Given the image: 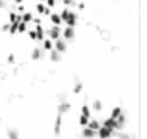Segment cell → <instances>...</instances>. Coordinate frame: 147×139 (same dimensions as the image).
I'll use <instances>...</instances> for the list:
<instances>
[{
  "label": "cell",
  "instance_id": "1",
  "mask_svg": "<svg viewBox=\"0 0 147 139\" xmlns=\"http://www.w3.org/2000/svg\"><path fill=\"white\" fill-rule=\"evenodd\" d=\"M110 135H111V134H110V131L108 130V128H107V127H103V128H101L100 130H99V136H100L101 139L109 138Z\"/></svg>",
  "mask_w": 147,
  "mask_h": 139
},
{
  "label": "cell",
  "instance_id": "2",
  "mask_svg": "<svg viewBox=\"0 0 147 139\" xmlns=\"http://www.w3.org/2000/svg\"><path fill=\"white\" fill-rule=\"evenodd\" d=\"M61 113L57 116L56 118V122H55V128H54V132L55 135H60V131H61V122H62V118H61Z\"/></svg>",
  "mask_w": 147,
  "mask_h": 139
},
{
  "label": "cell",
  "instance_id": "3",
  "mask_svg": "<svg viewBox=\"0 0 147 139\" xmlns=\"http://www.w3.org/2000/svg\"><path fill=\"white\" fill-rule=\"evenodd\" d=\"M75 19H76V16L73 12H70L69 14V18L66 19V24L69 25V27H73L75 25Z\"/></svg>",
  "mask_w": 147,
  "mask_h": 139
},
{
  "label": "cell",
  "instance_id": "4",
  "mask_svg": "<svg viewBox=\"0 0 147 139\" xmlns=\"http://www.w3.org/2000/svg\"><path fill=\"white\" fill-rule=\"evenodd\" d=\"M103 126H105V127H112V128H117L118 122L116 121L115 119L109 118L108 120H106V121H105V123H103Z\"/></svg>",
  "mask_w": 147,
  "mask_h": 139
},
{
  "label": "cell",
  "instance_id": "5",
  "mask_svg": "<svg viewBox=\"0 0 147 139\" xmlns=\"http://www.w3.org/2000/svg\"><path fill=\"white\" fill-rule=\"evenodd\" d=\"M36 38L39 39V41H42V39L44 38V30H43L41 25L36 26Z\"/></svg>",
  "mask_w": 147,
  "mask_h": 139
},
{
  "label": "cell",
  "instance_id": "6",
  "mask_svg": "<svg viewBox=\"0 0 147 139\" xmlns=\"http://www.w3.org/2000/svg\"><path fill=\"white\" fill-rule=\"evenodd\" d=\"M74 36V30H73L72 27H67V28L64 30V37L66 39H71L72 37Z\"/></svg>",
  "mask_w": 147,
  "mask_h": 139
},
{
  "label": "cell",
  "instance_id": "7",
  "mask_svg": "<svg viewBox=\"0 0 147 139\" xmlns=\"http://www.w3.org/2000/svg\"><path fill=\"white\" fill-rule=\"evenodd\" d=\"M55 47H56V51H57V52H64V51L66 49L65 44H64V43H63L62 41H56Z\"/></svg>",
  "mask_w": 147,
  "mask_h": 139
},
{
  "label": "cell",
  "instance_id": "8",
  "mask_svg": "<svg viewBox=\"0 0 147 139\" xmlns=\"http://www.w3.org/2000/svg\"><path fill=\"white\" fill-rule=\"evenodd\" d=\"M71 108V104L70 103H62L61 106L59 107V112L60 113H63V112H66V111L70 110Z\"/></svg>",
  "mask_w": 147,
  "mask_h": 139
},
{
  "label": "cell",
  "instance_id": "9",
  "mask_svg": "<svg viewBox=\"0 0 147 139\" xmlns=\"http://www.w3.org/2000/svg\"><path fill=\"white\" fill-rule=\"evenodd\" d=\"M51 60L53 61V62H59V61H61V55H60V53L57 51H53L51 53Z\"/></svg>",
  "mask_w": 147,
  "mask_h": 139
},
{
  "label": "cell",
  "instance_id": "10",
  "mask_svg": "<svg viewBox=\"0 0 147 139\" xmlns=\"http://www.w3.org/2000/svg\"><path fill=\"white\" fill-rule=\"evenodd\" d=\"M51 20H52V23L55 24L56 26H57V25H60L61 21H62V20H61V17L57 14H53V15H52V16H51Z\"/></svg>",
  "mask_w": 147,
  "mask_h": 139
},
{
  "label": "cell",
  "instance_id": "11",
  "mask_svg": "<svg viewBox=\"0 0 147 139\" xmlns=\"http://www.w3.org/2000/svg\"><path fill=\"white\" fill-rule=\"evenodd\" d=\"M94 135H96L94 134V130H92V129H90V128L84 129L83 130V136L84 137H87V138H91V137H93Z\"/></svg>",
  "mask_w": 147,
  "mask_h": 139
},
{
  "label": "cell",
  "instance_id": "12",
  "mask_svg": "<svg viewBox=\"0 0 147 139\" xmlns=\"http://www.w3.org/2000/svg\"><path fill=\"white\" fill-rule=\"evenodd\" d=\"M89 128L92 129V130H97V129H100L99 122L96 121V120H93V121H91L90 123H89Z\"/></svg>",
  "mask_w": 147,
  "mask_h": 139
},
{
  "label": "cell",
  "instance_id": "13",
  "mask_svg": "<svg viewBox=\"0 0 147 139\" xmlns=\"http://www.w3.org/2000/svg\"><path fill=\"white\" fill-rule=\"evenodd\" d=\"M21 19H23L24 23H28V21H30L33 19V15L30 14V12H26V14L21 17Z\"/></svg>",
  "mask_w": 147,
  "mask_h": 139
},
{
  "label": "cell",
  "instance_id": "14",
  "mask_svg": "<svg viewBox=\"0 0 147 139\" xmlns=\"http://www.w3.org/2000/svg\"><path fill=\"white\" fill-rule=\"evenodd\" d=\"M50 35L53 39H57L60 36V30H56V29H52L50 30Z\"/></svg>",
  "mask_w": 147,
  "mask_h": 139
},
{
  "label": "cell",
  "instance_id": "15",
  "mask_svg": "<svg viewBox=\"0 0 147 139\" xmlns=\"http://www.w3.org/2000/svg\"><path fill=\"white\" fill-rule=\"evenodd\" d=\"M69 14H70V11L67 10V9H64V10L62 11V14H61V20H64V21H66V19L69 18Z\"/></svg>",
  "mask_w": 147,
  "mask_h": 139
},
{
  "label": "cell",
  "instance_id": "16",
  "mask_svg": "<svg viewBox=\"0 0 147 139\" xmlns=\"http://www.w3.org/2000/svg\"><path fill=\"white\" fill-rule=\"evenodd\" d=\"M120 112H121V109H120V108H115L114 111H112V113H111V118H112V119H116L119 115H120Z\"/></svg>",
  "mask_w": 147,
  "mask_h": 139
},
{
  "label": "cell",
  "instance_id": "17",
  "mask_svg": "<svg viewBox=\"0 0 147 139\" xmlns=\"http://www.w3.org/2000/svg\"><path fill=\"white\" fill-rule=\"evenodd\" d=\"M8 137H9V139H18V135L15 130H10V129H9L8 130Z\"/></svg>",
  "mask_w": 147,
  "mask_h": 139
},
{
  "label": "cell",
  "instance_id": "18",
  "mask_svg": "<svg viewBox=\"0 0 147 139\" xmlns=\"http://www.w3.org/2000/svg\"><path fill=\"white\" fill-rule=\"evenodd\" d=\"M18 21H15V23H13L11 24V26L9 27V30H10V33L11 34H15L16 33V30H17V28H18Z\"/></svg>",
  "mask_w": 147,
  "mask_h": 139
},
{
  "label": "cell",
  "instance_id": "19",
  "mask_svg": "<svg viewBox=\"0 0 147 139\" xmlns=\"http://www.w3.org/2000/svg\"><path fill=\"white\" fill-rule=\"evenodd\" d=\"M39 55H41V51H39V48H35V49H34V52H33V55H32L33 60H35V61L38 60Z\"/></svg>",
  "mask_w": 147,
  "mask_h": 139
},
{
  "label": "cell",
  "instance_id": "20",
  "mask_svg": "<svg viewBox=\"0 0 147 139\" xmlns=\"http://www.w3.org/2000/svg\"><path fill=\"white\" fill-rule=\"evenodd\" d=\"M18 32H20V33H24L26 30V23H19L18 24V28H17Z\"/></svg>",
  "mask_w": 147,
  "mask_h": 139
},
{
  "label": "cell",
  "instance_id": "21",
  "mask_svg": "<svg viewBox=\"0 0 147 139\" xmlns=\"http://www.w3.org/2000/svg\"><path fill=\"white\" fill-rule=\"evenodd\" d=\"M82 113H83L84 117H87V118H89L90 117V111H89V108L87 106L82 107Z\"/></svg>",
  "mask_w": 147,
  "mask_h": 139
},
{
  "label": "cell",
  "instance_id": "22",
  "mask_svg": "<svg viewBox=\"0 0 147 139\" xmlns=\"http://www.w3.org/2000/svg\"><path fill=\"white\" fill-rule=\"evenodd\" d=\"M80 125L81 126L88 125V118H87V117H84V116H81L80 117Z\"/></svg>",
  "mask_w": 147,
  "mask_h": 139
},
{
  "label": "cell",
  "instance_id": "23",
  "mask_svg": "<svg viewBox=\"0 0 147 139\" xmlns=\"http://www.w3.org/2000/svg\"><path fill=\"white\" fill-rule=\"evenodd\" d=\"M44 48L45 49H52V42L46 39V41L44 42Z\"/></svg>",
  "mask_w": 147,
  "mask_h": 139
},
{
  "label": "cell",
  "instance_id": "24",
  "mask_svg": "<svg viewBox=\"0 0 147 139\" xmlns=\"http://www.w3.org/2000/svg\"><path fill=\"white\" fill-rule=\"evenodd\" d=\"M16 18H17L16 15H15L14 12H10V15H9V20H10V23H11V24L16 21Z\"/></svg>",
  "mask_w": 147,
  "mask_h": 139
},
{
  "label": "cell",
  "instance_id": "25",
  "mask_svg": "<svg viewBox=\"0 0 147 139\" xmlns=\"http://www.w3.org/2000/svg\"><path fill=\"white\" fill-rule=\"evenodd\" d=\"M93 108H94L96 110L99 111V110L101 109V102H100V101H96V102L93 103Z\"/></svg>",
  "mask_w": 147,
  "mask_h": 139
},
{
  "label": "cell",
  "instance_id": "26",
  "mask_svg": "<svg viewBox=\"0 0 147 139\" xmlns=\"http://www.w3.org/2000/svg\"><path fill=\"white\" fill-rule=\"evenodd\" d=\"M117 118H118V123H119V125H124V121H125V117L124 116H122V115H119L118 117H117Z\"/></svg>",
  "mask_w": 147,
  "mask_h": 139
},
{
  "label": "cell",
  "instance_id": "27",
  "mask_svg": "<svg viewBox=\"0 0 147 139\" xmlns=\"http://www.w3.org/2000/svg\"><path fill=\"white\" fill-rule=\"evenodd\" d=\"M44 9H45V7H44V5H43V4L37 5V11H38V12L43 14V12H44Z\"/></svg>",
  "mask_w": 147,
  "mask_h": 139
},
{
  "label": "cell",
  "instance_id": "28",
  "mask_svg": "<svg viewBox=\"0 0 147 139\" xmlns=\"http://www.w3.org/2000/svg\"><path fill=\"white\" fill-rule=\"evenodd\" d=\"M81 89H82V84H78L74 88V90H73V91H74V93H79V92L81 91Z\"/></svg>",
  "mask_w": 147,
  "mask_h": 139
},
{
  "label": "cell",
  "instance_id": "29",
  "mask_svg": "<svg viewBox=\"0 0 147 139\" xmlns=\"http://www.w3.org/2000/svg\"><path fill=\"white\" fill-rule=\"evenodd\" d=\"M29 36L32 39H36V32H34V30H32V32H29Z\"/></svg>",
  "mask_w": 147,
  "mask_h": 139
},
{
  "label": "cell",
  "instance_id": "30",
  "mask_svg": "<svg viewBox=\"0 0 147 139\" xmlns=\"http://www.w3.org/2000/svg\"><path fill=\"white\" fill-rule=\"evenodd\" d=\"M47 1V4L50 7H54V5H55V0H46Z\"/></svg>",
  "mask_w": 147,
  "mask_h": 139
},
{
  "label": "cell",
  "instance_id": "31",
  "mask_svg": "<svg viewBox=\"0 0 147 139\" xmlns=\"http://www.w3.org/2000/svg\"><path fill=\"white\" fill-rule=\"evenodd\" d=\"M8 61H9V63H14V61H15V57H14V55H13V54H10V55H9V57H8Z\"/></svg>",
  "mask_w": 147,
  "mask_h": 139
},
{
  "label": "cell",
  "instance_id": "32",
  "mask_svg": "<svg viewBox=\"0 0 147 139\" xmlns=\"http://www.w3.org/2000/svg\"><path fill=\"white\" fill-rule=\"evenodd\" d=\"M118 136H119V138H121V139H128V138H129L128 136H126L125 134H119Z\"/></svg>",
  "mask_w": 147,
  "mask_h": 139
},
{
  "label": "cell",
  "instance_id": "33",
  "mask_svg": "<svg viewBox=\"0 0 147 139\" xmlns=\"http://www.w3.org/2000/svg\"><path fill=\"white\" fill-rule=\"evenodd\" d=\"M43 14H45V15H50L51 14V10L48 8H45L44 9V12H43Z\"/></svg>",
  "mask_w": 147,
  "mask_h": 139
},
{
  "label": "cell",
  "instance_id": "34",
  "mask_svg": "<svg viewBox=\"0 0 147 139\" xmlns=\"http://www.w3.org/2000/svg\"><path fill=\"white\" fill-rule=\"evenodd\" d=\"M9 27H10V25H5V26H2V30H8L9 29Z\"/></svg>",
  "mask_w": 147,
  "mask_h": 139
},
{
  "label": "cell",
  "instance_id": "35",
  "mask_svg": "<svg viewBox=\"0 0 147 139\" xmlns=\"http://www.w3.org/2000/svg\"><path fill=\"white\" fill-rule=\"evenodd\" d=\"M63 2L65 5H71L72 4V0H63Z\"/></svg>",
  "mask_w": 147,
  "mask_h": 139
},
{
  "label": "cell",
  "instance_id": "36",
  "mask_svg": "<svg viewBox=\"0 0 147 139\" xmlns=\"http://www.w3.org/2000/svg\"><path fill=\"white\" fill-rule=\"evenodd\" d=\"M24 9H25L24 6H19V7H18V10H19V11H24Z\"/></svg>",
  "mask_w": 147,
  "mask_h": 139
},
{
  "label": "cell",
  "instance_id": "37",
  "mask_svg": "<svg viewBox=\"0 0 147 139\" xmlns=\"http://www.w3.org/2000/svg\"><path fill=\"white\" fill-rule=\"evenodd\" d=\"M4 7V2H2V0H0V8Z\"/></svg>",
  "mask_w": 147,
  "mask_h": 139
},
{
  "label": "cell",
  "instance_id": "38",
  "mask_svg": "<svg viewBox=\"0 0 147 139\" xmlns=\"http://www.w3.org/2000/svg\"><path fill=\"white\" fill-rule=\"evenodd\" d=\"M15 1H16L17 4H21V2H23V0H15Z\"/></svg>",
  "mask_w": 147,
  "mask_h": 139
},
{
  "label": "cell",
  "instance_id": "39",
  "mask_svg": "<svg viewBox=\"0 0 147 139\" xmlns=\"http://www.w3.org/2000/svg\"><path fill=\"white\" fill-rule=\"evenodd\" d=\"M35 23H41V19H35Z\"/></svg>",
  "mask_w": 147,
  "mask_h": 139
}]
</instances>
